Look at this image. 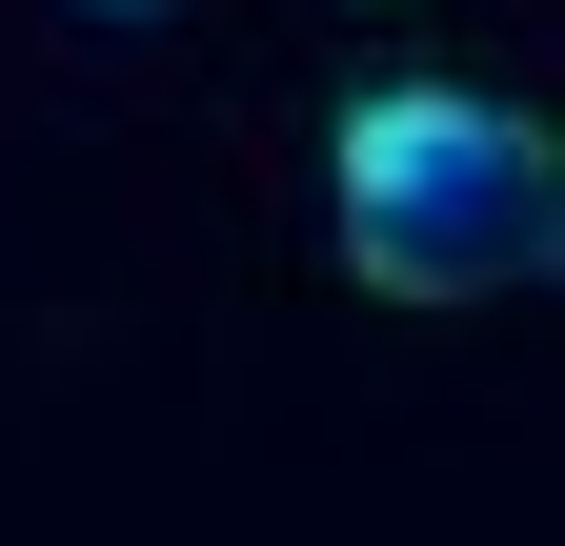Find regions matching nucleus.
I'll return each instance as SVG.
<instances>
[{
    "label": "nucleus",
    "instance_id": "nucleus-1",
    "mask_svg": "<svg viewBox=\"0 0 565 546\" xmlns=\"http://www.w3.org/2000/svg\"><path fill=\"white\" fill-rule=\"evenodd\" d=\"M323 202H343V284L384 304H505L565 263V143L484 82H364L323 143Z\"/></svg>",
    "mask_w": 565,
    "mask_h": 546
},
{
    "label": "nucleus",
    "instance_id": "nucleus-2",
    "mask_svg": "<svg viewBox=\"0 0 565 546\" xmlns=\"http://www.w3.org/2000/svg\"><path fill=\"white\" fill-rule=\"evenodd\" d=\"M102 21H162V0H102Z\"/></svg>",
    "mask_w": 565,
    "mask_h": 546
}]
</instances>
